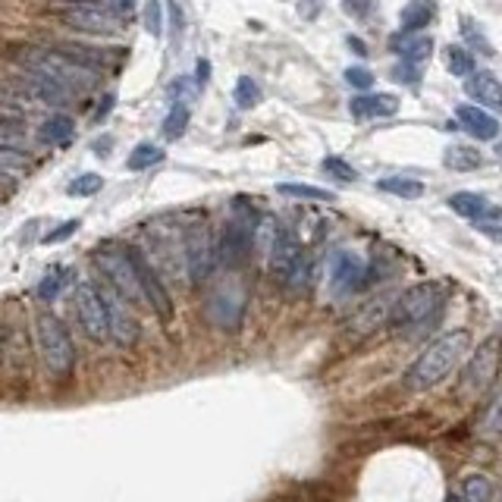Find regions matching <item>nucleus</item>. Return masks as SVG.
Segmentation results:
<instances>
[{
    "label": "nucleus",
    "mask_w": 502,
    "mask_h": 502,
    "mask_svg": "<svg viewBox=\"0 0 502 502\" xmlns=\"http://www.w3.org/2000/svg\"><path fill=\"white\" fill-rule=\"evenodd\" d=\"M10 57L22 73L57 85L69 97L95 89L101 82L97 69L111 60V54L101 48H57V44H22L10 50Z\"/></svg>",
    "instance_id": "1"
},
{
    "label": "nucleus",
    "mask_w": 502,
    "mask_h": 502,
    "mask_svg": "<svg viewBox=\"0 0 502 502\" xmlns=\"http://www.w3.org/2000/svg\"><path fill=\"white\" fill-rule=\"evenodd\" d=\"M446 308V286L443 282H418L402 292L390 311V327L399 336H421L434 330Z\"/></svg>",
    "instance_id": "2"
},
{
    "label": "nucleus",
    "mask_w": 502,
    "mask_h": 502,
    "mask_svg": "<svg viewBox=\"0 0 502 502\" xmlns=\"http://www.w3.org/2000/svg\"><path fill=\"white\" fill-rule=\"evenodd\" d=\"M468 345H471L468 330L446 333V336H440L436 343H430L418 358H414V365L408 367L405 386L414 392H421V390H430V386L443 383V380L459 367V361L465 358Z\"/></svg>",
    "instance_id": "3"
},
{
    "label": "nucleus",
    "mask_w": 502,
    "mask_h": 502,
    "mask_svg": "<svg viewBox=\"0 0 502 502\" xmlns=\"http://www.w3.org/2000/svg\"><path fill=\"white\" fill-rule=\"evenodd\" d=\"M35 336H38V349H42L44 367L50 371V377L66 380L73 374V365H76V345H73V336L63 327V321L50 311H42L35 317Z\"/></svg>",
    "instance_id": "4"
},
{
    "label": "nucleus",
    "mask_w": 502,
    "mask_h": 502,
    "mask_svg": "<svg viewBox=\"0 0 502 502\" xmlns=\"http://www.w3.org/2000/svg\"><path fill=\"white\" fill-rule=\"evenodd\" d=\"M182 261H186V280L201 286L217 270V236L207 220H192L182 233Z\"/></svg>",
    "instance_id": "5"
},
{
    "label": "nucleus",
    "mask_w": 502,
    "mask_h": 502,
    "mask_svg": "<svg viewBox=\"0 0 502 502\" xmlns=\"http://www.w3.org/2000/svg\"><path fill=\"white\" fill-rule=\"evenodd\" d=\"M95 264L126 302H145V298H142V286H138V276H135V264H132V255H129V245L107 242V245H101L95 251Z\"/></svg>",
    "instance_id": "6"
},
{
    "label": "nucleus",
    "mask_w": 502,
    "mask_h": 502,
    "mask_svg": "<svg viewBox=\"0 0 502 502\" xmlns=\"http://www.w3.org/2000/svg\"><path fill=\"white\" fill-rule=\"evenodd\" d=\"M129 255H132V264H135V276H138V286H142V298L151 305V311L160 317V324H170V321H173V298H170V290H166V282L160 280V274L154 270V264L148 261V255L142 251V248L129 245Z\"/></svg>",
    "instance_id": "7"
},
{
    "label": "nucleus",
    "mask_w": 502,
    "mask_h": 502,
    "mask_svg": "<svg viewBox=\"0 0 502 502\" xmlns=\"http://www.w3.org/2000/svg\"><path fill=\"white\" fill-rule=\"evenodd\" d=\"M207 317L213 327L233 333L242 327L245 317V286L239 282H223L220 290H213V296L207 298Z\"/></svg>",
    "instance_id": "8"
},
{
    "label": "nucleus",
    "mask_w": 502,
    "mask_h": 502,
    "mask_svg": "<svg viewBox=\"0 0 502 502\" xmlns=\"http://www.w3.org/2000/svg\"><path fill=\"white\" fill-rule=\"evenodd\" d=\"M73 302H76L79 324H82V330L89 333L95 343L111 339V333H107V308H104L101 290H97L95 282H79Z\"/></svg>",
    "instance_id": "9"
},
{
    "label": "nucleus",
    "mask_w": 502,
    "mask_h": 502,
    "mask_svg": "<svg viewBox=\"0 0 502 502\" xmlns=\"http://www.w3.org/2000/svg\"><path fill=\"white\" fill-rule=\"evenodd\" d=\"M60 19L85 35H117L123 26V19L113 10H104L101 4H73V7L60 10Z\"/></svg>",
    "instance_id": "10"
},
{
    "label": "nucleus",
    "mask_w": 502,
    "mask_h": 502,
    "mask_svg": "<svg viewBox=\"0 0 502 502\" xmlns=\"http://www.w3.org/2000/svg\"><path fill=\"white\" fill-rule=\"evenodd\" d=\"M251 229H255V220L223 223L220 236H217V264H223L227 270H239L251 251Z\"/></svg>",
    "instance_id": "11"
},
{
    "label": "nucleus",
    "mask_w": 502,
    "mask_h": 502,
    "mask_svg": "<svg viewBox=\"0 0 502 502\" xmlns=\"http://www.w3.org/2000/svg\"><path fill=\"white\" fill-rule=\"evenodd\" d=\"M101 298H104V308H107V333H111V339L117 345H123V349L135 345L142 330H138L135 317H132L129 302H126L113 286H107V292H101Z\"/></svg>",
    "instance_id": "12"
},
{
    "label": "nucleus",
    "mask_w": 502,
    "mask_h": 502,
    "mask_svg": "<svg viewBox=\"0 0 502 502\" xmlns=\"http://www.w3.org/2000/svg\"><path fill=\"white\" fill-rule=\"evenodd\" d=\"M367 282V264L355 251H336L330 261V286L336 296H351Z\"/></svg>",
    "instance_id": "13"
},
{
    "label": "nucleus",
    "mask_w": 502,
    "mask_h": 502,
    "mask_svg": "<svg viewBox=\"0 0 502 502\" xmlns=\"http://www.w3.org/2000/svg\"><path fill=\"white\" fill-rule=\"evenodd\" d=\"M496 371H499V339H487V343L475 351V358L468 361L465 374H461V386L468 392H483L493 383Z\"/></svg>",
    "instance_id": "14"
},
{
    "label": "nucleus",
    "mask_w": 502,
    "mask_h": 502,
    "mask_svg": "<svg viewBox=\"0 0 502 502\" xmlns=\"http://www.w3.org/2000/svg\"><path fill=\"white\" fill-rule=\"evenodd\" d=\"M392 302H396L392 296H377V298H371V302L361 305V308L349 317V324H345L349 336L365 339V336H371V333H377L383 324H390Z\"/></svg>",
    "instance_id": "15"
},
{
    "label": "nucleus",
    "mask_w": 502,
    "mask_h": 502,
    "mask_svg": "<svg viewBox=\"0 0 502 502\" xmlns=\"http://www.w3.org/2000/svg\"><path fill=\"white\" fill-rule=\"evenodd\" d=\"M349 113L355 120H386L399 113L396 95H358L349 101Z\"/></svg>",
    "instance_id": "16"
},
{
    "label": "nucleus",
    "mask_w": 502,
    "mask_h": 502,
    "mask_svg": "<svg viewBox=\"0 0 502 502\" xmlns=\"http://www.w3.org/2000/svg\"><path fill=\"white\" fill-rule=\"evenodd\" d=\"M455 117H459L461 129L468 132V135H475L477 142H493V138L499 135L496 117H490L487 111H481L477 104H461L459 111H455Z\"/></svg>",
    "instance_id": "17"
},
{
    "label": "nucleus",
    "mask_w": 502,
    "mask_h": 502,
    "mask_svg": "<svg viewBox=\"0 0 502 502\" xmlns=\"http://www.w3.org/2000/svg\"><path fill=\"white\" fill-rule=\"evenodd\" d=\"M465 91H468L477 104H483V107L502 111V82L493 76V73H471Z\"/></svg>",
    "instance_id": "18"
},
{
    "label": "nucleus",
    "mask_w": 502,
    "mask_h": 502,
    "mask_svg": "<svg viewBox=\"0 0 502 502\" xmlns=\"http://www.w3.org/2000/svg\"><path fill=\"white\" fill-rule=\"evenodd\" d=\"M392 50H396L402 60L424 63L427 57L434 54V38H430V35H421V32H402L392 38Z\"/></svg>",
    "instance_id": "19"
},
{
    "label": "nucleus",
    "mask_w": 502,
    "mask_h": 502,
    "mask_svg": "<svg viewBox=\"0 0 502 502\" xmlns=\"http://www.w3.org/2000/svg\"><path fill=\"white\" fill-rule=\"evenodd\" d=\"M311 274H314V267H311V258H308V251H302V255H298V261L292 264V267L286 270V274H282L276 282H280V286L290 292V296H302V292L311 286Z\"/></svg>",
    "instance_id": "20"
},
{
    "label": "nucleus",
    "mask_w": 502,
    "mask_h": 502,
    "mask_svg": "<svg viewBox=\"0 0 502 502\" xmlns=\"http://www.w3.org/2000/svg\"><path fill=\"white\" fill-rule=\"evenodd\" d=\"M434 16H436L434 0H412L399 13V28L402 32H421V28H427V22H434Z\"/></svg>",
    "instance_id": "21"
},
{
    "label": "nucleus",
    "mask_w": 502,
    "mask_h": 502,
    "mask_svg": "<svg viewBox=\"0 0 502 502\" xmlns=\"http://www.w3.org/2000/svg\"><path fill=\"white\" fill-rule=\"evenodd\" d=\"M38 135H42L44 142H50V145H69L73 135H76V123H73V117H66V113H57V117L44 120Z\"/></svg>",
    "instance_id": "22"
},
{
    "label": "nucleus",
    "mask_w": 502,
    "mask_h": 502,
    "mask_svg": "<svg viewBox=\"0 0 502 502\" xmlns=\"http://www.w3.org/2000/svg\"><path fill=\"white\" fill-rule=\"evenodd\" d=\"M443 160H446V166L455 173H471V170H477V166H483L481 151L471 145H449L446 154H443Z\"/></svg>",
    "instance_id": "23"
},
{
    "label": "nucleus",
    "mask_w": 502,
    "mask_h": 502,
    "mask_svg": "<svg viewBox=\"0 0 502 502\" xmlns=\"http://www.w3.org/2000/svg\"><path fill=\"white\" fill-rule=\"evenodd\" d=\"M449 207H452L459 217H465V220H477L490 207V201L483 198L481 192H455L452 198H449Z\"/></svg>",
    "instance_id": "24"
},
{
    "label": "nucleus",
    "mask_w": 502,
    "mask_h": 502,
    "mask_svg": "<svg viewBox=\"0 0 502 502\" xmlns=\"http://www.w3.org/2000/svg\"><path fill=\"white\" fill-rule=\"evenodd\" d=\"M477 434H481L483 440H496V436H502V392H496L493 402L487 405L481 424H477Z\"/></svg>",
    "instance_id": "25"
},
{
    "label": "nucleus",
    "mask_w": 502,
    "mask_h": 502,
    "mask_svg": "<svg viewBox=\"0 0 502 502\" xmlns=\"http://www.w3.org/2000/svg\"><path fill=\"white\" fill-rule=\"evenodd\" d=\"M189 107L182 101H173V107L166 111V120H164V138L166 142H176V138L186 135V126H189Z\"/></svg>",
    "instance_id": "26"
},
{
    "label": "nucleus",
    "mask_w": 502,
    "mask_h": 502,
    "mask_svg": "<svg viewBox=\"0 0 502 502\" xmlns=\"http://www.w3.org/2000/svg\"><path fill=\"white\" fill-rule=\"evenodd\" d=\"M377 189H380V192L399 195V198H421V195H424V186H421L418 179H408V176H390V179H380Z\"/></svg>",
    "instance_id": "27"
},
{
    "label": "nucleus",
    "mask_w": 502,
    "mask_h": 502,
    "mask_svg": "<svg viewBox=\"0 0 502 502\" xmlns=\"http://www.w3.org/2000/svg\"><path fill=\"white\" fill-rule=\"evenodd\" d=\"M280 195H290V198H308V201H336V195L327 192L321 186H308V182H280L276 186Z\"/></svg>",
    "instance_id": "28"
},
{
    "label": "nucleus",
    "mask_w": 502,
    "mask_h": 502,
    "mask_svg": "<svg viewBox=\"0 0 502 502\" xmlns=\"http://www.w3.org/2000/svg\"><path fill=\"white\" fill-rule=\"evenodd\" d=\"M164 160V151H160L158 145H148V142H142V145H135L129 151V158H126V166H129L132 173L138 170H148V166L160 164Z\"/></svg>",
    "instance_id": "29"
},
{
    "label": "nucleus",
    "mask_w": 502,
    "mask_h": 502,
    "mask_svg": "<svg viewBox=\"0 0 502 502\" xmlns=\"http://www.w3.org/2000/svg\"><path fill=\"white\" fill-rule=\"evenodd\" d=\"M461 499L465 502H490L493 499V483L483 475H468L461 483Z\"/></svg>",
    "instance_id": "30"
},
{
    "label": "nucleus",
    "mask_w": 502,
    "mask_h": 502,
    "mask_svg": "<svg viewBox=\"0 0 502 502\" xmlns=\"http://www.w3.org/2000/svg\"><path fill=\"white\" fill-rule=\"evenodd\" d=\"M236 104H239L242 111H251V107H258L261 104V85L255 82L251 76H242L239 82H236V91H233Z\"/></svg>",
    "instance_id": "31"
},
{
    "label": "nucleus",
    "mask_w": 502,
    "mask_h": 502,
    "mask_svg": "<svg viewBox=\"0 0 502 502\" xmlns=\"http://www.w3.org/2000/svg\"><path fill=\"white\" fill-rule=\"evenodd\" d=\"M446 69L452 73V76H471V73H475V57H471L465 48H459V44H449Z\"/></svg>",
    "instance_id": "32"
},
{
    "label": "nucleus",
    "mask_w": 502,
    "mask_h": 502,
    "mask_svg": "<svg viewBox=\"0 0 502 502\" xmlns=\"http://www.w3.org/2000/svg\"><path fill=\"white\" fill-rule=\"evenodd\" d=\"M461 35H465V42H468L471 48H477V54L493 57V44L487 42V35H483V28H481V26H475V19H471V16H461Z\"/></svg>",
    "instance_id": "33"
},
{
    "label": "nucleus",
    "mask_w": 502,
    "mask_h": 502,
    "mask_svg": "<svg viewBox=\"0 0 502 502\" xmlns=\"http://www.w3.org/2000/svg\"><path fill=\"white\" fill-rule=\"evenodd\" d=\"M101 189H104L101 173H82V176H76L73 182H69L66 192L73 195V198H89V195L101 192Z\"/></svg>",
    "instance_id": "34"
},
{
    "label": "nucleus",
    "mask_w": 502,
    "mask_h": 502,
    "mask_svg": "<svg viewBox=\"0 0 502 502\" xmlns=\"http://www.w3.org/2000/svg\"><path fill=\"white\" fill-rule=\"evenodd\" d=\"M471 223H475L477 229H483L490 239H496V242L502 239V211H499V207L490 205L487 211H483L481 217H477V220H471Z\"/></svg>",
    "instance_id": "35"
},
{
    "label": "nucleus",
    "mask_w": 502,
    "mask_h": 502,
    "mask_svg": "<svg viewBox=\"0 0 502 502\" xmlns=\"http://www.w3.org/2000/svg\"><path fill=\"white\" fill-rule=\"evenodd\" d=\"M321 170L336 179V182H358V170H351V164H345L343 158H324Z\"/></svg>",
    "instance_id": "36"
},
{
    "label": "nucleus",
    "mask_w": 502,
    "mask_h": 502,
    "mask_svg": "<svg viewBox=\"0 0 502 502\" xmlns=\"http://www.w3.org/2000/svg\"><path fill=\"white\" fill-rule=\"evenodd\" d=\"M28 151L26 148H10V145H0V170L10 173L16 170V166H26L28 164Z\"/></svg>",
    "instance_id": "37"
},
{
    "label": "nucleus",
    "mask_w": 502,
    "mask_h": 502,
    "mask_svg": "<svg viewBox=\"0 0 502 502\" xmlns=\"http://www.w3.org/2000/svg\"><path fill=\"white\" fill-rule=\"evenodd\" d=\"M380 0H343V10L351 16V19L358 22H367L374 16V10H377Z\"/></svg>",
    "instance_id": "38"
},
{
    "label": "nucleus",
    "mask_w": 502,
    "mask_h": 502,
    "mask_svg": "<svg viewBox=\"0 0 502 502\" xmlns=\"http://www.w3.org/2000/svg\"><path fill=\"white\" fill-rule=\"evenodd\" d=\"M345 82H349L351 89H358V91H367L374 85V73H371V69H365V66H349V69H345Z\"/></svg>",
    "instance_id": "39"
},
{
    "label": "nucleus",
    "mask_w": 502,
    "mask_h": 502,
    "mask_svg": "<svg viewBox=\"0 0 502 502\" xmlns=\"http://www.w3.org/2000/svg\"><path fill=\"white\" fill-rule=\"evenodd\" d=\"M392 79H396V82H402V85H418L421 66H418V63H412V60L396 63V69H392Z\"/></svg>",
    "instance_id": "40"
},
{
    "label": "nucleus",
    "mask_w": 502,
    "mask_h": 502,
    "mask_svg": "<svg viewBox=\"0 0 502 502\" xmlns=\"http://www.w3.org/2000/svg\"><path fill=\"white\" fill-rule=\"evenodd\" d=\"M142 19H145L148 32H151L154 38H160V32H164V16H160V4H158V0H148V4H145V16H142Z\"/></svg>",
    "instance_id": "41"
},
{
    "label": "nucleus",
    "mask_w": 502,
    "mask_h": 502,
    "mask_svg": "<svg viewBox=\"0 0 502 502\" xmlns=\"http://www.w3.org/2000/svg\"><path fill=\"white\" fill-rule=\"evenodd\" d=\"M60 290H63V270H54V274H48L42 282H38V296H42L44 302L57 298V292Z\"/></svg>",
    "instance_id": "42"
},
{
    "label": "nucleus",
    "mask_w": 502,
    "mask_h": 502,
    "mask_svg": "<svg viewBox=\"0 0 502 502\" xmlns=\"http://www.w3.org/2000/svg\"><path fill=\"white\" fill-rule=\"evenodd\" d=\"M166 7H170V19H173V44H179V38H182V28H186V16H182L179 0H170Z\"/></svg>",
    "instance_id": "43"
},
{
    "label": "nucleus",
    "mask_w": 502,
    "mask_h": 502,
    "mask_svg": "<svg viewBox=\"0 0 502 502\" xmlns=\"http://www.w3.org/2000/svg\"><path fill=\"white\" fill-rule=\"evenodd\" d=\"M79 229V220H69V223H60V227H54L48 236H44V245H57L60 239H69V236Z\"/></svg>",
    "instance_id": "44"
},
{
    "label": "nucleus",
    "mask_w": 502,
    "mask_h": 502,
    "mask_svg": "<svg viewBox=\"0 0 502 502\" xmlns=\"http://www.w3.org/2000/svg\"><path fill=\"white\" fill-rule=\"evenodd\" d=\"M321 7H324V0H298V13H302L305 19H317Z\"/></svg>",
    "instance_id": "45"
},
{
    "label": "nucleus",
    "mask_w": 502,
    "mask_h": 502,
    "mask_svg": "<svg viewBox=\"0 0 502 502\" xmlns=\"http://www.w3.org/2000/svg\"><path fill=\"white\" fill-rule=\"evenodd\" d=\"M107 4H111V10L120 16V19L132 16V10H135V0H107Z\"/></svg>",
    "instance_id": "46"
},
{
    "label": "nucleus",
    "mask_w": 502,
    "mask_h": 502,
    "mask_svg": "<svg viewBox=\"0 0 502 502\" xmlns=\"http://www.w3.org/2000/svg\"><path fill=\"white\" fill-rule=\"evenodd\" d=\"M111 107H113V95H107V97L101 101V107H97V117H95V120H104V117H107V111H111Z\"/></svg>",
    "instance_id": "47"
},
{
    "label": "nucleus",
    "mask_w": 502,
    "mask_h": 502,
    "mask_svg": "<svg viewBox=\"0 0 502 502\" xmlns=\"http://www.w3.org/2000/svg\"><path fill=\"white\" fill-rule=\"evenodd\" d=\"M207 73H211V63H207V60H198V85H205Z\"/></svg>",
    "instance_id": "48"
},
{
    "label": "nucleus",
    "mask_w": 502,
    "mask_h": 502,
    "mask_svg": "<svg viewBox=\"0 0 502 502\" xmlns=\"http://www.w3.org/2000/svg\"><path fill=\"white\" fill-rule=\"evenodd\" d=\"M349 48H355L358 54H365V44H361V38H349Z\"/></svg>",
    "instance_id": "49"
},
{
    "label": "nucleus",
    "mask_w": 502,
    "mask_h": 502,
    "mask_svg": "<svg viewBox=\"0 0 502 502\" xmlns=\"http://www.w3.org/2000/svg\"><path fill=\"white\" fill-rule=\"evenodd\" d=\"M7 182H10V176H7L4 170H0V186H7Z\"/></svg>",
    "instance_id": "50"
},
{
    "label": "nucleus",
    "mask_w": 502,
    "mask_h": 502,
    "mask_svg": "<svg viewBox=\"0 0 502 502\" xmlns=\"http://www.w3.org/2000/svg\"><path fill=\"white\" fill-rule=\"evenodd\" d=\"M69 4H97V0H69Z\"/></svg>",
    "instance_id": "51"
},
{
    "label": "nucleus",
    "mask_w": 502,
    "mask_h": 502,
    "mask_svg": "<svg viewBox=\"0 0 502 502\" xmlns=\"http://www.w3.org/2000/svg\"><path fill=\"white\" fill-rule=\"evenodd\" d=\"M496 154H499V158H502V142H496Z\"/></svg>",
    "instance_id": "52"
}]
</instances>
